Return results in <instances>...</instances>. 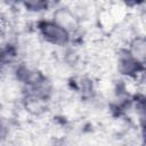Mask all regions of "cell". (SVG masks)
I'll return each mask as SVG.
<instances>
[{"mask_svg":"<svg viewBox=\"0 0 146 146\" xmlns=\"http://www.w3.org/2000/svg\"><path fill=\"white\" fill-rule=\"evenodd\" d=\"M18 49L13 43H7L3 48L0 49V73L9 68H14L18 64Z\"/></svg>","mask_w":146,"mask_h":146,"instance_id":"5","label":"cell"},{"mask_svg":"<svg viewBox=\"0 0 146 146\" xmlns=\"http://www.w3.org/2000/svg\"><path fill=\"white\" fill-rule=\"evenodd\" d=\"M117 72L128 79H138L145 73V63L133 57L127 48H121L116 56Z\"/></svg>","mask_w":146,"mask_h":146,"instance_id":"2","label":"cell"},{"mask_svg":"<svg viewBox=\"0 0 146 146\" xmlns=\"http://www.w3.org/2000/svg\"><path fill=\"white\" fill-rule=\"evenodd\" d=\"M40 38L47 43L56 47H65L71 42L72 35L51 18H40L35 23Z\"/></svg>","mask_w":146,"mask_h":146,"instance_id":"1","label":"cell"},{"mask_svg":"<svg viewBox=\"0 0 146 146\" xmlns=\"http://www.w3.org/2000/svg\"><path fill=\"white\" fill-rule=\"evenodd\" d=\"M127 49L129 50V52L136 57L138 60L145 63V57H146V39L144 35H136L133 36Z\"/></svg>","mask_w":146,"mask_h":146,"instance_id":"6","label":"cell"},{"mask_svg":"<svg viewBox=\"0 0 146 146\" xmlns=\"http://www.w3.org/2000/svg\"><path fill=\"white\" fill-rule=\"evenodd\" d=\"M7 43H8V41H7V38H6V31L0 24V49L3 48Z\"/></svg>","mask_w":146,"mask_h":146,"instance_id":"8","label":"cell"},{"mask_svg":"<svg viewBox=\"0 0 146 146\" xmlns=\"http://www.w3.org/2000/svg\"><path fill=\"white\" fill-rule=\"evenodd\" d=\"M7 136V127L3 123V121L0 119V144L3 141V139Z\"/></svg>","mask_w":146,"mask_h":146,"instance_id":"9","label":"cell"},{"mask_svg":"<svg viewBox=\"0 0 146 146\" xmlns=\"http://www.w3.org/2000/svg\"><path fill=\"white\" fill-rule=\"evenodd\" d=\"M26 11L33 13V14H40L43 11H47L50 7V2L48 1H25L22 3Z\"/></svg>","mask_w":146,"mask_h":146,"instance_id":"7","label":"cell"},{"mask_svg":"<svg viewBox=\"0 0 146 146\" xmlns=\"http://www.w3.org/2000/svg\"><path fill=\"white\" fill-rule=\"evenodd\" d=\"M51 19L66 30L71 35L75 33L80 27L79 16L67 6H58L54 9Z\"/></svg>","mask_w":146,"mask_h":146,"instance_id":"3","label":"cell"},{"mask_svg":"<svg viewBox=\"0 0 146 146\" xmlns=\"http://www.w3.org/2000/svg\"><path fill=\"white\" fill-rule=\"evenodd\" d=\"M49 99L33 94L31 91L25 90V94L23 96L22 103L24 108L32 115H40L47 111V105H48Z\"/></svg>","mask_w":146,"mask_h":146,"instance_id":"4","label":"cell"}]
</instances>
